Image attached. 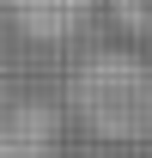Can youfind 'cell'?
Listing matches in <instances>:
<instances>
[{
  "instance_id": "1",
  "label": "cell",
  "mask_w": 152,
  "mask_h": 158,
  "mask_svg": "<svg viewBox=\"0 0 152 158\" xmlns=\"http://www.w3.org/2000/svg\"><path fill=\"white\" fill-rule=\"evenodd\" d=\"M103 146H152V61L128 49H97L67 79V110Z\"/></svg>"
},
{
  "instance_id": "2",
  "label": "cell",
  "mask_w": 152,
  "mask_h": 158,
  "mask_svg": "<svg viewBox=\"0 0 152 158\" xmlns=\"http://www.w3.org/2000/svg\"><path fill=\"white\" fill-rule=\"evenodd\" d=\"M61 110L55 103H19L0 116V158H55L61 146Z\"/></svg>"
},
{
  "instance_id": "3",
  "label": "cell",
  "mask_w": 152,
  "mask_h": 158,
  "mask_svg": "<svg viewBox=\"0 0 152 158\" xmlns=\"http://www.w3.org/2000/svg\"><path fill=\"white\" fill-rule=\"evenodd\" d=\"M12 24L31 43H67L85 31V0H12Z\"/></svg>"
},
{
  "instance_id": "4",
  "label": "cell",
  "mask_w": 152,
  "mask_h": 158,
  "mask_svg": "<svg viewBox=\"0 0 152 158\" xmlns=\"http://www.w3.org/2000/svg\"><path fill=\"white\" fill-rule=\"evenodd\" d=\"M91 158H128V152H91Z\"/></svg>"
}]
</instances>
